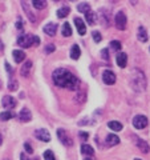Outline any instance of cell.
<instances>
[{"label": "cell", "instance_id": "15", "mask_svg": "<svg viewBox=\"0 0 150 160\" xmlns=\"http://www.w3.org/2000/svg\"><path fill=\"white\" fill-rule=\"evenodd\" d=\"M85 19H87L88 24H91V26H94V24L97 23V13L93 12V11H89L85 13Z\"/></svg>", "mask_w": 150, "mask_h": 160}, {"label": "cell", "instance_id": "6", "mask_svg": "<svg viewBox=\"0 0 150 160\" xmlns=\"http://www.w3.org/2000/svg\"><path fill=\"white\" fill-rule=\"evenodd\" d=\"M102 80L105 84L112 86V84L116 83V73L110 71V69H106V71H104V73H102Z\"/></svg>", "mask_w": 150, "mask_h": 160}, {"label": "cell", "instance_id": "2", "mask_svg": "<svg viewBox=\"0 0 150 160\" xmlns=\"http://www.w3.org/2000/svg\"><path fill=\"white\" fill-rule=\"evenodd\" d=\"M130 87L136 92H143L146 89V76L138 68H133L130 71Z\"/></svg>", "mask_w": 150, "mask_h": 160}, {"label": "cell", "instance_id": "31", "mask_svg": "<svg viewBox=\"0 0 150 160\" xmlns=\"http://www.w3.org/2000/svg\"><path fill=\"white\" fill-rule=\"evenodd\" d=\"M44 160H56L53 156V152L51 151V149H48V151L44 152Z\"/></svg>", "mask_w": 150, "mask_h": 160}, {"label": "cell", "instance_id": "33", "mask_svg": "<svg viewBox=\"0 0 150 160\" xmlns=\"http://www.w3.org/2000/svg\"><path fill=\"white\" fill-rule=\"evenodd\" d=\"M54 49H56V47L53 46V44H48V46L45 47V53H51V52H53Z\"/></svg>", "mask_w": 150, "mask_h": 160}, {"label": "cell", "instance_id": "10", "mask_svg": "<svg viewBox=\"0 0 150 160\" xmlns=\"http://www.w3.org/2000/svg\"><path fill=\"white\" fill-rule=\"evenodd\" d=\"M2 104H3V107H4V108L11 109V108H15V106H16V100H15L12 96L7 95V96H4V98H3Z\"/></svg>", "mask_w": 150, "mask_h": 160}, {"label": "cell", "instance_id": "11", "mask_svg": "<svg viewBox=\"0 0 150 160\" xmlns=\"http://www.w3.org/2000/svg\"><path fill=\"white\" fill-rule=\"evenodd\" d=\"M21 7H23L24 11H26V15L28 16V19L31 20V23H36V16L33 15L31 7L28 6V3H27V2H21Z\"/></svg>", "mask_w": 150, "mask_h": 160}, {"label": "cell", "instance_id": "29", "mask_svg": "<svg viewBox=\"0 0 150 160\" xmlns=\"http://www.w3.org/2000/svg\"><path fill=\"white\" fill-rule=\"evenodd\" d=\"M12 116H13V113L11 112V111H4V112H2L0 113V119L2 120H9V119H12Z\"/></svg>", "mask_w": 150, "mask_h": 160}, {"label": "cell", "instance_id": "17", "mask_svg": "<svg viewBox=\"0 0 150 160\" xmlns=\"http://www.w3.org/2000/svg\"><path fill=\"white\" fill-rule=\"evenodd\" d=\"M31 68H32V62H31V60H28V62L24 63V66L21 67V69H20V73H21V76L27 78L28 75H29V71H31Z\"/></svg>", "mask_w": 150, "mask_h": 160}, {"label": "cell", "instance_id": "38", "mask_svg": "<svg viewBox=\"0 0 150 160\" xmlns=\"http://www.w3.org/2000/svg\"><path fill=\"white\" fill-rule=\"evenodd\" d=\"M80 136H81L82 139H85V140H87V139H88V136H89V135H88L87 132H80Z\"/></svg>", "mask_w": 150, "mask_h": 160}, {"label": "cell", "instance_id": "21", "mask_svg": "<svg viewBox=\"0 0 150 160\" xmlns=\"http://www.w3.org/2000/svg\"><path fill=\"white\" fill-rule=\"evenodd\" d=\"M80 55H81V49H80V47L77 46V44H74V46L72 47V49H71V58L77 60L80 58Z\"/></svg>", "mask_w": 150, "mask_h": 160}, {"label": "cell", "instance_id": "40", "mask_svg": "<svg viewBox=\"0 0 150 160\" xmlns=\"http://www.w3.org/2000/svg\"><path fill=\"white\" fill-rule=\"evenodd\" d=\"M6 69H7L8 72H11V67H9V64H8V63H6Z\"/></svg>", "mask_w": 150, "mask_h": 160}, {"label": "cell", "instance_id": "39", "mask_svg": "<svg viewBox=\"0 0 150 160\" xmlns=\"http://www.w3.org/2000/svg\"><path fill=\"white\" fill-rule=\"evenodd\" d=\"M20 159H21V160H31L26 153H21V155H20Z\"/></svg>", "mask_w": 150, "mask_h": 160}, {"label": "cell", "instance_id": "43", "mask_svg": "<svg viewBox=\"0 0 150 160\" xmlns=\"http://www.w3.org/2000/svg\"><path fill=\"white\" fill-rule=\"evenodd\" d=\"M85 160H92V159H88V158H87V159H85Z\"/></svg>", "mask_w": 150, "mask_h": 160}, {"label": "cell", "instance_id": "13", "mask_svg": "<svg viewBox=\"0 0 150 160\" xmlns=\"http://www.w3.org/2000/svg\"><path fill=\"white\" fill-rule=\"evenodd\" d=\"M44 32H45L48 36H54L57 32V24L54 23H48L45 27H44Z\"/></svg>", "mask_w": 150, "mask_h": 160}, {"label": "cell", "instance_id": "36", "mask_svg": "<svg viewBox=\"0 0 150 160\" xmlns=\"http://www.w3.org/2000/svg\"><path fill=\"white\" fill-rule=\"evenodd\" d=\"M24 148H26V151H27L28 153H32V152H33V149H32V147H31V146H29V144H28V143H26V144H24Z\"/></svg>", "mask_w": 150, "mask_h": 160}, {"label": "cell", "instance_id": "16", "mask_svg": "<svg viewBox=\"0 0 150 160\" xmlns=\"http://www.w3.org/2000/svg\"><path fill=\"white\" fill-rule=\"evenodd\" d=\"M74 24H76V28H77V32L80 35H85V31H87V27H85V23L82 22L81 19L76 18L74 19Z\"/></svg>", "mask_w": 150, "mask_h": 160}, {"label": "cell", "instance_id": "37", "mask_svg": "<svg viewBox=\"0 0 150 160\" xmlns=\"http://www.w3.org/2000/svg\"><path fill=\"white\" fill-rule=\"evenodd\" d=\"M39 43H40V38H37V36H33V44H35V46H37Z\"/></svg>", "mask_w": 150, "mask_h": 160}, {"label": "cell", "instance_id": "25", "mask_svg": "<svg viewBox=\"0 0 150 160\" xmlns=\"http://www.w3.org/2000/svg\"><path fill=\"white\" fill-rule=\"evenodd\" d=\"M32 4L36 9H43L47 7V2H44V0H33Z\"/></svg>", "mask_w": 150, "mask_h": 160}, {"label": "cell", "instance_id": "26", "mask_svg": "<svg viewBox=\"0 0 150 160\" xmlns=\"http://www.w3.org/2000/svg\"><path fill=\"white\" fill-rule=\"evenodd\" d=\"M17 87H19L17 80H16V79H13V78L9 79V83H8V89H9V91H16Z\"/></svg>", "mask_w": 150, "mask_h": 160}, {"label": "cell", "instance_id": "42", "mask_svg": "<svg viewBox=\"0 0 150 160\" xmlns=\"http://www.w3.org/2000/svg\"><path fill=\"white\" fill-rule=\"evenodd\" d=\"M3 143V136H2V133H0V144Z\"/></svg>", "mask_w": 150, "mask_h": 160}, {"label": "cell", "instance_id": "20", "mask_svg": "<svg viewBox=\"0 0 150 160\" xmlns=\"http://www.w3.org/2000/svg\"><path fill=\"white\" fill-rule=\"evenodd\" d=\"M12 55H13V59H15L16 63H21L24 60V58H26V53H24L23 51H19V49H15Z\"/></svg>", "mask_w": 150, "mask_h": 160}, {"label": "cell", "instance_id": "4", "mask_svg": "<svg viewBox=\"0 0 150 160\" xmlns=\"http://www.w3.org/2000/svg\"><path fill=\"white\" fill-rule=\"evenodd\" d=\"M148 118L143 116V115H137L136 118L133 119V126L136 127L137 129H143L145 127L148 126Z\"/></svg>", "mask_w": 150, "mask_h": 160}, {"label": "cell", "instance_id": "24", "mask_svg": "<svg viewBox=\"0 0 150 160\" xmlns=\"http://www.w3.org/2000/svg\"><path fill=\"white\" fill-rule=\"evenodd\" d=\"M61 32H63L64 36H71L72 35V28H71V26H69V23H64L63 24Z\"/></svg>", "mask_w": 150, "mask_h": 160}, {"label": "cell", "instance_id": "32", "mask_svg": "<svg viewBox=\"0 0 150 160\" xmlns=\"http://www.w3.org/2000/svg\"><path fill=\"white\" fill-rule=\"evenodd\" d=\"M110 47L114 49V51H120V49H121V43H120L118 40H113L110 43Z\"/></svg>", "mask_w": 150, "mask_h": 160}, {"label": "cell", "instance_id": "5", "mask_svg": "<svg viewBox=\"0 0 150 160\" xmlns=\"http://www.w3.org/2000/svg\"><path fill=\"white\" fill-rule=\"evenodd\" d=\"M17 44L23 48L31 47L33 44V36H31V35H21V36H19V39H17Z\"/></svg>", "mask_w": 150, "mask_h": 160}, {"label": "cell", "instance_id": "8", "mask_svg": "<svg viewBox=\"0 0 150 160\" xmlns=\"http://www.w3.org/2000/svg\"><path fill=\"white\" fill-rule=\"evenodd\" d=\"M133 139H134V143H136V146L138 147V149H141V151L143 153H148L150 151V147H149V144L145 142V140L142 139H139L138 136H136V135H133Z\"/></svg>", "mask_w": 150, "mask_h": 160}, {"label": "cell", "instance_id": "9", "mask_svg": "<svg viewBox=\"0 0 150 160\" xmlns=\"http://www.w3.org/2000/svg\"><path fill=\"white\" fill-rule=\"evenodd\" d=\"M57 136L60 139V142H61L63 144H65V146H72V144H73L71 138L68 136L67 131H64V129H57Z\"/></svg>", "mask_w": 150, "mask_h": 160}, {"label": "cell", "instance_id": "44", "mask_svg": "<svg viewBox=\"0 0 150 160\" xmlns=\"http://www.w3.org/2000/svg\"><path fill=\"white\" fill-rule=\"evenodd\" d=\"M134 160H141V159H134Z\"/></svg>", "mask_w": 150, "mask_h": 160}, {"label": "cell", "instance_id": "12", "mask_svg": "<svg viewBox=\"0 0 150 160\" xmlns=\"http://www.w3.org/2000/svg\"><path fill=\"white\" fill-rule=\"evenodd\" d=\"M19 119L21 120V122H31V119H32V113H31V111H29L28 108H23L21 111H20V113H19Z\"/></svg>", "mask_w": 150, "mask_h": 160}, {"label": "cell", "instance_id": "34", "mask_svg": "<svg viewBox=\"0 0 150 160\" xmlns=\"http://www.w3.org/2000/svg\"><path fill=\"white\" fill-rule=\"evenodd\" d=\"M16 28H17V29H23V22H21V18H17Z\"/></svg>", "mask_w": 150, "mask_h": 160}, {"label": "cell", "instance_id": "14", "mask_svg": "<svg viewBox=\"0 0 150 160\" xmlns=\"http://www.w3.org/2000/svg\"><path fill=\"white\" fill-rule=\"evenodd\" d=\"M126 63H128V55L125 52H120L117 55V64H118V67L125 68V67H126Z\"/></svg>", "mask_w": 150, "mask_h": 160}, {"label": "cell", "instance_id": "28", "mask_svg": "<svg viewBox=\"0 0 150 160\" xmlns=\"http://www.w3.org/2000/svg\"><path fill=\"white\" fill-rule=\"evenodd\" d=\"M69 7H63V8H60L59 11H57V16L60 18V19H63V18H65V16H68V13H69Z\"/></svg>", "mask_w": 150, "mask_h": 160}, {"label": "cell", "instance_id": "3", "mask_svg": "<svg viewBox=\"0 0 150 160\" xmlns=\"http://www.w3.org/2000/svg\"><path fill=\"white\" fill-rule=\"evenodd\" d=\"M114 23H116V27L118 29L124 31V29L126 28V23H128V19H126V15H125V12H122V11L117 12L116 18H114Z\"/></svg>", "mask_w": 150, "mask_h": 160}, {"label": "cell", "instance_id": "23", "mask_svg": "<svg viewBox=\"0 0 150 160\" xmlns=\"http://www.w3.org/2000/svg\"><path fill=\"white\" fill-rule=\"evenodd\" d=\"M81 152L84 155H88V156H92V155L94 153L93 148L91 146H88V144H82V146H81Z\"/></svg>", "mask_w": 150, "mask_h": 160}, {"label": "cell", "instance_id": "35", "mask_svg": "<svg viewBox=\"0 0 150 160\" xmlns=\"http://www.w3.org/2000/svg\"><path fill=\"white\" fill-rule=\"evenodd\" d=\"M101 55H102V59H105V60H109V55H108V49H102V51H101Z\"/></svg>", "mask_w": 150, "mask_h": 160}, {"label": "cell", "instance_id": "22", "mask_svg": "<svg viewBox=\"0 0 150 160\" xmlns=\"http://www.w3.org/2000/svg\"><path fill=\"white\" fill-rule=\"evenodd\" d=\"M108 127L110 128V129H113V131L118 132V131H121V129H122V124L120 123V122H109L108 123Z\"/></svg>", "mask_w": 150, "mask_h": 160}, {"label": "cell", "instance_id": "18", "mask_svg": "<svg viewBox=\"0 0 150 160\" xmlns=\"http://www.w3.org/2000/svg\"><path fill=\"white\" fill-rule=\"evenodd\" d=\"M137 38H138L139 42H142V43H146V42H148V33H146V29H145L142 26H139V27H138Z\"/></svg>", "mask_w": 150, "mask_h": 160}, {"label": "cell", "instance_id": "27", "mask_svg": "<svg viewBox=\"0 0 150 160\" xmlns=\"http://www.w3.org/2000/svg\"><path fill=\"white\" fill-rule=\"evenodd\" d=\"M77 9L80 12H84V13H87L91 11V6H89L88 3H80L78 6H77Z\"/></svg>", "mask_w": 150, "mask_h": 160}, {"label": "cell", "instance_id": "30", "mask_svg": "<svg viewBox=\"0 0 150 160\" xmlns=\"http://www.w3.org/2000/svg\"><path fill=\"white\" fill-rule=\"evenodd\" d=\"M92 36H93V40H94V42H96V43H100V42H101V40H102L101 33H100L98 31H93V32H92Z\"/></svg>", "mask_w": 150, "mask_h": 160}, {"label": "cell", "instance_id": "1", "mask_svg": "<svg viewBox=\"0 0 150 160\" xmlns=\"http://www.w3.org/2000/svg\"><path fill=\"white\" fill-rule=\"evenodd\" d=\"M52 78H53L54 84L59 87H63V88L76 89L77 84H78L77 78L65 68H57L56 71H53Z\"/></svg>", "mask_w": 150, "mask_h": 160}, {"label": "cell", "instance_id": "7", "mask_svg": "<svg viewBox=\"0 0 150 160\" xmlns=\"http://www.w3.org/2000/svg\"><path fill=\"white\" fill-rule=\"evenodd\" d=\"M35 136H36L39 140H41V142H45V143L51 142V135H49V132L44 128L36 129V131H35Z\"/></svg>", "mask_w": 150, "mask_h": 160}, {"label": "cell", "instance_id": "19", "mask_svg": "<svg viewBox=\"0 0 150 160\" xmlns=\"http://www.w3.org/2000/svg\"><path fill=\"white\" fill-rule=\"evenodd\" d=\"M120 143V138L116 136V135H108V138H106V144L109 147H112V146H117V144Z\"/></svg>", "mask_w": 150, "mask_h": 160}, {"label": "cell", "instance_id": "41", "mask_svg": "<svg viewBox=\"0 0 150 160\" xmlns=\"http://www.w3.org/2000/svg\"><path fill=\"white\" fill-rule=\"evenodd\" d=\"M3 48H4V47H3V44H2V42H0V51H3Z\"/></svg>", "mask_w": 150, "mask_h": 160}]
</instances>
